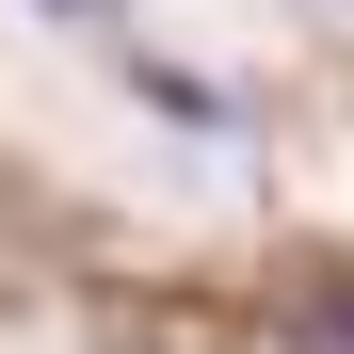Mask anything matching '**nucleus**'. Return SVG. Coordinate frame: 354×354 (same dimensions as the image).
Returning a JSON list of instances; mask_svg holds the SVG:
<instances>
[{
    "label": "nucleus",
    "mask_w": 354,
    "mask_h": 354,
    "mask_svg": "<svg viewBox=\"0 0 354 354\" xmlns=\"http://www.w3.org/2000/svg\"><path fill=\"white\" fill-rule=\"evenodd\" d=\"M290 354H354V290H338V306H306V338H290Z\"/></svg>",
    "instance_id": "nucleus-3"
},
{
    "label": "nucleus",
    "mask_w": 354,
    "mask_h": 354,
    "mask_svg": "<svg viewBox=\"0 0 354 354\" xmlns=\"http://www.w3.org/2000/svg\"><path fill=\"white\" fill-rule=\"evenodd\" d=\"M129 97H145V113H177V129H209V145H225V129L258 113L242 81H209V65H177V48H129Z\"/></svg>",
    "instance_id": "nucleus-1"
},
{
    "label": "nucleus",
    "mask_w": 354,
    "mask_h": 354,
    "mask_svg": "<svg viewBox=\"0 0 354 354\" xmlns=\"http://www.w3.org/2000/svg\"><path fill=\"white\" fill-rule=\"evenodd\" d=\"M32 17H65V32H129L145 0H32Z\"/></svg>",
    "instance_id": "nucleus-2"
},
{
    "label": "nucleus",
    "mask_w": 354,
    "mask_h": 354,
    "mask_svg": "<svg viewBox=\"0 0 354 354\" xmlns=\"http://www.w3.org/2000/svg\"><path fill=\"white\" fill-rule=\"evenodd\" d=\"M306 17H338V0H306Z\"/></svg>",
    "instance_id": "nucleus-4"
}]
</instances>
